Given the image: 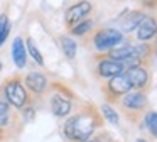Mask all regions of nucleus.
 Segmentation results:
<instances>
[{"label": "nucleus", "instance_id": "2", "mask_svg": "<svg viewBox=\"0 0 157 142\" xmlns=\"http://www.w3.org/2000/svg\"><path fill=\"white\" fill-rule=\"evenodd\" d=\"M48 95H49L48 97L49 108H51V113L56 118H66L73 112V108H75V93L64 83H59V81L49 83Z\"/></svg>", "mask_w": 157, "mask_h": 142}, {"label": "nucleus", "instance_id": "20", "mask_svg": "<svg viewBox=\"0 0 157 142\" xmlns=\"http://www.w3.org/2000/svg\"><path fill=\"white\" fill-rule=\"evenodd\" d=\"M133 54H135L144 64H149V61L152 59V44L150 42H137V44H133Z\"/></svg>", "mask_w": 157, "mask_h": 142}, {"label": "nucleus", "instance_id": "27", "mask_svg": "<svg viewBox=\"0 0 157 142\" xmlns=\"http://www.w3.org/2000/svg\"><path fill=\"white\" fill-rule=\"evenodd\" d=\"M135 142H147V140H145V139H137Z\"/></svg>", "mask_w": 157, "mask_h": 142}, {"label": "nucleus", "instance_id": "26", "mask_svg": "<svg viewBox=\"0 0 157 142\" xmlns=\"http://www.w3.org/2000/svg\"><path fill=\"white\" fill-rule=\"evenodd\" d=\"M152 57L157 59V37L154 39V44H152Z\"/></svg>", "mask_w": 157, "mask_h": 142}, {"label": "nucleus", "instance_id": "21", "mask_svg": "<svg viewBox=\"0 0 157 142\" xmlns=\"http://www.w3.org/2000/svg\"><path fill=\"white\" fill-rule=\"evenodd\" d=\"M100 113H101L103 120L110 122L112 125H118L120 124V113L117 112V108H113L110 103H103L100 108Z\"/></svg>", "mask_w": 157, "mask_h": 142}, {"label": "nucleus", "instance_id": "6", "mask_svg": "<svg viewBox=\"0 0 157 142\" xmlns=\"http://www.w3.org/2000/svg\"><path fill=\"white\" fill-rule=\"evenodd\" d=\"M123 74L127 76L130 88L135 91H147L152 81V74H150L149 64H139V66L127 68L123 71Z\"/></svg>", "mask_w": 157, "mask_h": 142}, {"label": "nucleus", "instance_id": "28", "mask_svg": "<svg viewBox=\"0 0 157 142\" xmlns=\"http://www.w3.org/2000/svg\"><path fill=\"white\" fill-rule=\"evenodd\" d=\"M2 68H4V66H2V63H0V71H2Z\"/></svg>", "mask_w": 157, "mask_h": 142}, {"label": "nucleus", "instance_id": "17", "mask_svg": "<svg viewBox=\"0 0 157 142\" xmlns=\"http://www.w3.org/2000/svg\"><path fill=\"white\" fill-rule=\"evenodd\" d=\"M103 56H105V57H110V59H115V61H120V63H123L125 59H128V57L135 56V54H133V44L117 46V47H113V49H110L108 53H105Z\"/></svg>", "mask_w": 157, "mask_h": 142}, {"label": "nucleus", "instance_id": "22", "mask_svg": "<svg viewBox=\"0 0 157 142\" xmlns=\"http://www.w3.org/2000/svg\"><path fill=\"white\" fill-rule=\"evenodd\" d=\"M10 29H12V24H10V20H9V15L7 14H2V15H0V49H2V46L5 44V41L9 39Z\"/></svg>", "mask_w": 157, "mask_h": 142}, {"label": "nucleus", "instance_id": "7", "mask_svg": "<svg viewBox=\"0 0 157 142\" xmlns=\"http://www.w3.org/2000/svg\"><path fill=\"white\" fill-rule=\"evenodd\" d=\"M101 91H103V95H105L106 101L115 103V101L120 100L123 95L132 91V88H130L128 81H127V76L122 73V74H117V76L106 80L105 83L101 85Z\"/></svg>", "mask_w": 157, "mask_h": 142}, {"label": "nucleus", "instance_id": "5", "mask_svg": "<svg viewBox=\"0 0 157 142\" xmlns=\"http://www.w3.org/2000/svg\"><path fill=\"white\" fill-rule=\"evenodd\" d=\"M125 41V36L120 29L113 27H100V29L91 32V44L96 54H105L110 49L120 46Z\"/></svg>", "mask_w": 157, "mask_h": 142}, {"label": "nucleus", "instance_id": "29", "mask_svg": "<svg viewBox=\"0 0 157 142\" xmlns=\"http://www.w3.org/2000/svg\"><path fill=\"white\" fill-rule=\"evenodd\" d=\"M113 142H115V140H113Z\"/></svg>", "mask_w": 157, "mask_h": 142}, {"label": "nucleus", "instance_id": "23", "mask_svg": "<svg viewBox=\"0 0 157 142\" xmlns=\"http://www.w3.org/2000/svg\"><path fill=\"white\" fill-rule=\"evenodd\" d=\"M83 142H113V139L106 132H100V134H95L93 137H90L88 140H83Z\"/></svg>", "mask_w": 157, "mask_h": 142}, {"label": "nucleus", "instance_id": "1", "mask_svg": "<svg viewBox=\"0 0 157 142\" xmlns=\"http://www.w3.org/2000/svg\"><path fill=\"white\" fill-rule=\"evenodd\" d=\"M103 127V117L98 108L85 103L73 115H68L63 124V135L68 142H83L96 134Z\"/></svg>", "mask_w": 157, "mask_h": 142}, {"label": "nucleus", "instance_id": "13", "mask_svg": "<svg viewBox=\"0 0 157 142\" xmlns=\"http://www.w3.org/2000/svg\"><path fill=\"white\" fill-rule=\"evenodd\" d=\"M144 10H127L122 17H120V30L123 34H130L139 27L140 20L144 19Z\"/></svg>", "mask_w": 157, "mask_h": 142}, {"label": "nucleus", "instance_id": "11", "mask_svg": "<svg viewBox=\"0 0 157 142\" xmlns=\"http://www.w3.org/2000/svg\"><path fill=\"white\" fill-rule=\"evenodd\" d=\"M21 122V117L14 113V108L7 103V100L4 98V93L0 90V127L9 134L12 128H17Z\"/></svg>", "mask_w": 157, "mask_h": 142}, {"label": "nucleus", "instance_id": "10", "mask_svg": "<svg viewBox=\"0 0 157 142\" xmlns=\"http://www.w3.org/2000/svg\"><path fill=\"white\" fill-rule=\"evenodd\" d=\"M93 10V3L90 0H78L76 3L69 5L64 12V26L66 29H71L79 20L86 19Z\"/></svg>", "mask_w": 157, "mask_h": 142}, {"label": "nucleus", "instance_id": "9", "mask_svg": "<svg viewBox=\"0 0 157 142\" xmlns=\"http://www.w3.org/2000/svg\"><path fill=\"white\" fill-rule=\"evenodd\" d=\"M24 86L27 88V91L31 93L32 98H41L48 93L49 90V80L44 73L41 71H29L24 78Z\"/></svg>", "mask_w": 157, "mask_h": 142}, {"label": "nucleus", "instance_id": "14", "mask_svg": "<svg viewBox=\"0 0 157 142\" xmlns=\"http://www.w3.org/2000/svg\"><path fill=\"white\" fill-rule=\"evenodd\" d=\"M12 59L17 69H24L27 66V51H25V41L22 36H17L12 41Z\"/></svg>", "mask_w": 157, "mask_h": 142}, {"label": "nucleus", "instance_id": "16", "mask_svg": "<svg viewBox=\"0 0 157 142\" xmlns=\"http://www.w3.org/2000/svg\"><path fill=\"white\" fill-rule=\"evenodd\" d=\"M93 29H95V20L86 17V19L79 20L78 24H75V26L68 30H69V34H71V37H86L93 32Z\"/></svg>", "mask_w": 157, "mask_h": 142}, {"label": "nucleus", "instance_id": "15", "mask_svg": "<svg viewBox=\"0 0 157 142\" xmlns=\"http://www.w3.org/2000/svg\"><path fill=\"white\" fill-rule=\"evenodd\" d=\"M58 42L61 46V51L63 54L66 56V59L73 61L78 54V42L75 41V37L68 36V34H63V36L58 37Z\"/></svg>", "mask_w": 157, "mask_h": 142}, {"label": "nucleus", "instance_id": "24", "mask_svg": "<svg viewBox=\"0 0 157 142\" xmlns=\"http://www.w3.org/2000/svg\"><path fill=\"white\" fill-rule=\"evenodd\" d=\"M144 9H157V0H140Z\"/></svg>", "mask_w": 157, "mask_h": 142}, {"label": "nucleus", "instance_id": "12", "mask_svg": "<svg viewBox=\"0 0 157 142\" xmlns=\"http://www.w3.org/2000/svg\"><path fill=\"white\" fill-rule=\"evenodd\" d=\"M135 37L139 42H150L157 37V19L154 15H144L139 27L135 29Z\"/></svg>", "mask_w": 157, "mask_h": 142}, {"label": "nucleus", "instance_id": "8", "mask_svg": "<svg viewBox=\"0 0 157 142\" xmlns=\"http://www.w3.org/2000/svg\"><path fill=\"white\" fill-rule=\"evenodd\" d=\"M95 74L100 80H110V78L117 76V74H122L125 71L123 63L115 59H110L105 57L103 54H96L95 56Z\"/></svg>", "mask_w": 157, "mask_h": 142}, {"label": "nucleus", "instance_id": "3", "mask_svg": "<svg viewBox=\"0 0 157 142\" xmlns=\"http://www.w3.org/2000/svg\"><path fill=\"white\" fill-rule=\"evenodd\" d=\"M115 103L118 107L120 113L125 115V118L130 120L132 124H140L142 117L149 110V98H147L145 91L132 90L127 95H123L120 100H117Z\"/></svg>", "mask_w": 157, "mask_h": 142}, {"label": "nucleus", "instance_id": "19", "mask_svg": "<svg viewBox=\"0 0 157 142\" xmlns=\"http://www.w3.org/2000/svg\"><path fill=\"white\" fill-rule=\"evenodd\" d=\"M24 41H25V51H27V54L31 56V59L34 61L37 66L44 68V56L41 54V51H39L36 41L32 39V37H27V39H24Z\"/></svg>", "mask_w": 157, "mask_h": 142}, {"label": "nucleus", "instance_id": "4", "mask_svg": "<svg viewBox=\"0 0 157 142\" xmlns=\"http://www.w3.org/2000/svg\"><path fill=\"white\" fill-rule=\"evenodd\" d=\"M0 90L4 93V98L7 100V103L17 112H21L22 108H25L27 105L32 103L31 93H29L27 88L24 86L22 76H19V74L5 78L2 86H0Z\"/></svg>", "mask_w": 157, "mask_h": 142}, {"label": "nucleus", "instance_id": "25", "mask_svg": "<svg viewBox=\"0 0 157 142\" xmlns=\"http://www.w3.org/2000/svg\"><path fill=\"white\" fill-rule=\"evenodd\" d=\"M7 137H9V134L0 127V142H5V140H7Z\"/></svg>", "mask_w": 157, "mask_h": 142}, {"label": "nucleus", "instance_id": "18", "mask_svg": "<svg viewBox=\"0 0 157 142\" xmlns=\"http://www.w3.org/2000/svg\"><path fill=\"white\" fill-rule=\"evenodd\" d=\"M139 125H140L142 128H147V130H149V134L157 140V112L147 110Z\"/></svg>", "mask_w": 157, "mask_h": 142}]
</instances>
